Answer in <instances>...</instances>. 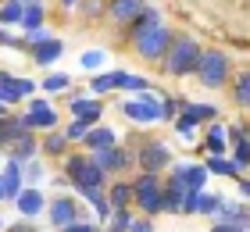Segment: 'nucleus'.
Listing matches in <instances>:
<instances>
[{
    "instance_id": "obj_1",
    "label": "nucleus",
    "mask_w": 250,
    "mask_h": 232,
    "mask_svg": "<svg viewBox=\"0 0 250 232\" xmlns=\"http://www.w3.org/2000/svg\"><path fill=\"white\" fill-rule=\"evenodd\" d=\"M200 46H197V40H189V36H175V43H172V50H168V57H165V68L172 75H189V72H197V64H200Z\"/></svg>"
},
{
    "instance_id": "obj_2",
    "label": "nucleus",
    "mask_w": 250,
    "mask_h": 232,
    "mask_svg": "<svg viewBox=\"0 0 250 232\" xmlns=\"http://www.w3.org/2000/svg\"><path fill=\"white\" fill-rule=\"evenodd\" d=\"M132 193H136V204H140L146 214L165 211V190H161V179H157L154 171H143L140 182L132 186Z\"/></svg>"
},
{
    "instance_id": "obj_3",
    "label": "nucleus",
    "mask_w": 250,
    "mask_h": 232,
    "mask_svg": "<svg viewBox=\"0 0 250 232\" xmlns=\"http://www.w3.org/2000/svg\"><path fill=\"white\" fill-rule=\"evenodd\" d=\"M64 171H68V182H75L83 193L100 190V182H104V171L97 168L93 157H72V161L64 165Z\"/></svg>"
},
{
    "instance_id": "obj_4",
    "label": "nucleus",
    "mask_w": 250,
    "mask_h": 232,
    "mask_svg": "<svg viewBox=\"0 0 250 232\" xmlns=\"http://www.w3.org/2000/svg\"><path fill=\"white\" fill-rule=\"evenodd\" d=\"M197 75L204 86L218 89L225 83V75H229V57H225L222 50H204L200 54V64H197Z\"/></svg>"
},
{
    "instance_id": "obj_5",
    "label": "nucleus",
    "mask_w": 250,
    "mask_h": 232,
    "mask_svg": "<svg viewBox=\"0 0 250 232\" xmlns=\"http://www.w3.org/2000/svg\"><path fill=\"white\" fill-rule=\"evenodd\" d=\"M172 43H175V36H172V32H168L165 25H157V29L146 32V36L136 40V54L146 57V61H157V57H168Z\"/></svg>"
},
{
    "instance_id": "obj_6",
    "label": "nucleus",
    "mask_w": 250,
    "mask_h": 232,
    "mask_svg": "<svg viewBox=\"0 0 250 232\" xmlns=\"http://www.w3.org/2000/svg\"><path fill=\"white\" fill-rule=\"evenodd\" d=\"M122 111L129 114L132 122H146V125H150V122H161V118H165V104H157V100L150 97V93H140V100H129Z\"/></svg>"
},
{
    "instance_id": "obj_7",
    "label": "nucleus",
    "mask_w": 250,
    "mask_h": 232,
    "mask_svg": "<svg viewBox=\"0 0 250 232\" xmlns=\"http://www.w3.org/2000/svg\"><path fill=\"white\" fill-rule=\"evenodd\" d=\"M29 93H36L32 79H15V75L0 72V104H18V100H25Z\"/></svg>"
},
{
    "instance_id": "obj_8",
    "label": "nucleus",
    "mask_w": 250,
    "mask_h": 232,
    "mask_svg": "<svg viewBox=\"0 0 250 232\" xmlns=\"http://www.w3.org/2000/svg\"><path fill=\"white\" fill-rule=\"evenodd\" d=\"M25 118H29L32 129H47V132H54V125H58V114H54V107L47 100H29Z\"/></svg>"
},
{
    "instance_id": "obj_9",
    "label": "nucleus",
    "mask_w": 250,
    "mask_h": 232,
    "mask_svg": "<svg viewBox=\"0 0 250 232\" xmlns=\"http://www.w3.org/2000/svg\"><path fill=\"white\" fill-rule=\"evenodd\" d=\"M168 161H172V150H168L165 143H146L143 150H140V165H143V171H161Z\"/></svg>"
},
{
    "instance_id": "obj_10",
    "label": "nucleus",
    "mask_w": 250,
    "mask_h": 232,
    "mask_svg": "<svg viewBox=\"0 0 250 232\" xmlns=\"http://www.w3.org/2000/svg\"><path fill=\"white\" fill-rule=\"evenodd\" d=\"M143 11H146L143 0H111V4H107V15L115 21H122V25H132Z\"/></svg>"
},
{
    "instance_id": "obj_11",
    "label": "nucleus",
    "mask_w": 250,
    "mask_h": 232,
    "mask_svg": "<svg viewBox=\"0 0 250 232\" xmlns=\"http://www.w3.org/2000/svg\"><path fill=\"white\" fill-rule=\"evenodd\" d=\"M93 161L100 171H122L125 165H129V154L118 147H107V150H93Z\"/></svg>"
},
{
    "instance_id": "obj_12",
    "label": "nucleus",
    "mask_w": 250,
    "mask_h": 232,
    "mask_svg": "<svg viewBox=\"0 0 250 232\" xmlns=\"http://www.w3.org/2000/svg\"><path fill=\"white\" fill-rule=\"evenodd\" d=\"M75 200H68V196H58V200L50 204V222L58 225V229H68V225H75Z\"/></svg>"
},
{
    "instance_id": "obj_13",
    "label": "nucleus",
    "mask_w": 250,
    "mask_h": 232,
    "mask_svg": "<svg viewBox=\"0 0 250 232\" xmlns=\"http://www.w3.org/2000/svg\"><path fill=\"white\" fill-rule=\"evenodd\" d=\"M21 179H25V171H21V161L11 157L7 168H4V190H7V200H18V196H21Z\"/></svg>"
},
{
    "instance_id": "obj_14",
    "label": "nucleus",
    "mask_w": 250,
    "mask_h": 232,
    "mask_svg": "<svg viewBox=\"0 0 250 232\" xmlns=\"http://www.w3.org/2000/svg\"><path fill=\"white\" fill-rule=\"evenodd\" d=\"M15 204H18V211L25 214V218H36L43 207H47V204H43V193L36 190V186H32V190H21V196H18Z\"/></svg>"
},
{
    "instance_id": "obj_15",
    "label": "nucleus",
    "mask_w": 250,
    "mask_h": 232,
    "mask_svg": "<svg viewBox=\"0 0 250 232\" xmlns=\"http://www.w3.org/2000/svg\"><path fill=\"white\" fill-rule=\"evenodd\" d=\"M157 25H161V15H157L154 7H146L143 15H140V18H136L132 25H129V36H132V40H140V36H146L150 29H157Z\"/></svg>"
},
{
    "instance_id": "obj_16",
    "label": "nucleus",
    "mask_w": 250,
    "mask_h": 232,
    "mask_svg": "<svg viewBox=\"0 0 250 232\" xmlns=\"http://www.w3.org/2000/svg\"><path fill=\"white\" fill-rule=\"evenodd\" d=\"M83 143H86V150H107V147H118V136L111 129H89Z\"/></svg>"
},
{
    "instance_id": "obj_17",
    "label": "nucleus",
    "mask_w": 250,
    "mask_h": 232,
    "mask_svg": "<svg viewBox=\"0 0 250 232\" xmlns=\"http://www.w3.org/2000/svg\"><path fill=\"white\" fill-rule=\"evenodd\" d=\"M61 54H64V43L61 40H50V43H43V46L32 50V61H36V64H54Z\"/></svg>"
},
{
    "instance_id": "obj_18",
    "label": "nucleus",
    "mask_w": 250,
    "mask_h": 232,
    "mask_svg": "<svg viewBox=\"0 0 250 232\" xmlns=\"http://www.w3.org/2000/svg\"><path fill=\"white\" fill-rule=\"evenodd\" d=\"M72 114L83 122H100L104 107H100V100H72Z\"/></svg>"
},
{
    "instance_id": "obj_19",
    "label": "nucleus",
    "mask_w": 250,
    "mask_h": 232,
    "mask_svg": "<svg viewBox=\"0 0 250 232\" xmlns=\"http://www.w3.org/2000/svg\"><path fill=\"white\" fill-rule=\"evenodd\" d=\"M25 7H29V0H4V7H0V25L21 21L25 18Z\"/></svg>"
},
{
    "instance_id": "obj_20",
    "label": "nucleus",
    "mask_w": 250,
    "mask_h": 232,
    "mask_svg": "<svg viewBox=\"0 0 250 232\" xmlns=\"http://www.w3.org/2000/svg\"><path fill=\"white\" fill-rule=\"evenodd\" d=\"M183 175H186V186H189V193H200L211 171H208V165H186V168H183Z\"/></svg>"
},
{
    "instance_id": "obj_21",
    "label": "nucleus",
    "mask_w": 250,
    "mask_h": 232,
    "mask_svg": "<svg viewBox=\"0 0 250 232\" xmlns=\"http://www.w3.org/2000/svg\"><path fill=\"white\" fill-rule=\"evenodd\" d=\"M222 207L218 196H211V193H193V204H189V211H197V214H214Z\"/></svg>"
},
{
    "instance_id": "obj_22",
    "label": "nucleus",
    "mask_w": 250,
    "mask_h": 232,
    "mask_svg": "<svg viewBox=\"0 0 250 232\" xmlns=\"http://www.w3.org/2000/svg\"><path fill=\"white\" fill-rule=\"evenodd\" d=\"M208 154L211 157H222L225 154V125H211V132H208Z\"/></svg>"
},
{
    "instance_id": "obj_23",
    "label": "nucleus",
    "mask_w": 250,
    "mask_h": 232,
    "mask_svg": "<svg viewBox=\"0 0 250 232\" xmlns=\"http://www.w3.org/2000/svg\"><path fill=\"white\" fill-rule=\"evenodd\" d=\"M232 147H236V165L247 168V165H250V143H247L243 129H232Z\"/></svg>"
},
{
    "instance_id": "obj_24",
    "label": "nucleus",
    "mask_w": 250,
    "mask_h": 232,
    "mask_svg": "<svg viewBox=\"0 0 250 232\" xmlns=\"http://www.w3.org/2000/svg\"><path fill=\"white\" fill-rule=\"evenodd\" d=\"M208 171H214V175H243V168L225 157H208Z\"/></svg>"
},
{
    "instance_id": "obj_25",
    "label": "nucleus",
    "mask_w": 250,
    "mask_h": 232,
    "mask_svg": "<svg viewBox=\"0 0 250 232\" xmlns=\"http://www.w3.org/2000/svg\"><path fill=\"white\" fill-rule=\"evenodd\" d=\"M115 86L118 89H146V93H150V83H146V79L129 75V72H115Z\"/></svg>"
},
{
    "instance_id": "obj_26",
    "label": "nucleus",
    "mask_w": 250,
    "mask_h": 232,
    "mask_svg": "<svg viewBox=\"0 0 250 232\" xmlns=\"http://www.w3.org/2000/svg\"><path fill=\"white\" fill-rule=\"evenodd\" d=\"M21 25H25L29 32L43 25V4H40V0H29V7H25V18H21Z\"/></svg>"
},
{
    "instance_id": "obj_27",
    "label": "nucleus",
    "mask_w": 250,
    "mask_h": 232,
    "mask_svg": "<svg viewBox=\"0 0 250 232\" xmlns=\"http://www.w3.org/2000/svg\"><path fill=\"white\" fill-rule=\"evenodd\" d=\"M129 200H136L132 186H115V190H111V207H115V211H125Z\"/></svg>"
},
{
    "instance_id": "obj_28",
    "label": "nucleus",
    "mask_w": 250,
    "mask_h": 232,
    "mask_svg": "<svg viewBox=\"0 0 250 232\" xmlns=\"http://www.w3.org/2000/svg\"><path fill=\"white\" fill-rule=\"evenodd\" d=\"M36 139H32V132L25 136V139H18V143H15V157L18 161H36Z\"/></svg>"
},
{
    "instance_id": "obj_29",
    "label": "nucleus",
    "mask_w": 250,
    "mask_h": 232,
    "mask_svg": "<svg viewBox=\"0 0 250 232\" xmlns=\"http://www.w3.org/2000/svg\"><path fill=\"white\" fill-rule=\"evenodd\" d=\"M79 64H83L86 72H97L100 64H107V50H86L83 57H79Z\"/></svg>"
},
{
    "instance_id": "obj_30",
    "label": "nucleus",
    "mask_w": 250,
    "mask_h": 232,
    "mask_svg": "<svg viewBox=\"0 0 250 232\" xmlns=\"http://www.w3.org/2000/svg\"><path fill=\"white\" fill-rule=\"evenodd\" d=\"M250 229V214L243 211L240 218H232V222H218L214 225V232H247Z\"/></svg>"
},
{
    "instance_id": "obj_31",
    "label": "nucleus",
    "mask_w": 250,
    "mask_h": 232,
    "mask_svg": "<svg viewBox=\"0 0 250 232\" xmlns=\"http://www.w3.org/2000/svg\"><path fill=\"white\" fill-rule=\"evenodd\" d=\"M236 104H240V107H250V72H243L236 79Z\"/></svg>"
},
{
    "instance_id": "obj_32",
    "label": "nucleus",
    "mask_w": 250,
    "mask_h": 232,
    "mask_svg": "<svg viewBox=\"0 0 250 232\" xmlns=\"http://www.w3.org/2000/svg\"><path fill=\"white\" fill-rule=\"evenodd\" d=\"M64 147H68V136H64V132H50L47 143H43L47 154H64Z\"/></svg>"
},
{
    "instance_id": "obj_33",
    "label": "nucleus",
    "mask_w": 250,
    "mask_h": 232,
    "mask_svg": "<svg viewBox=\"0 0 250 232\" xmlns=\"http://www.w3.org/2000/svg\"><path fill=\"white\" fill-rule=\"evenodd\" d=\"M132 229V218H129V211H115L111 214V225H107V232H129Z\"/></svg>"
},
{
    "instance_id": "obj_34",
    "label": "nucleus",
    "mask_w": 250,
    "mask_h": 232,
    "mask_svg": "<svg viewBox=\"0 0 250 232\" xmlns=\"http://www.w3.org/2000/svg\"><path fill=\"white\" fill-rule=\"evenodd\" d=\"M107 89H118V86H115V72H107V75H97L93 83H89V93H107Z\"/></svg>"
},
{
    "instance_id": "obj_35",
    "label": "nucleus",
    "mask_w": 250,
    "mask_h": 232,
    "mask_svg": "<svg viewBox=\"0 0 250 232\" xmlns=\"http://www.w3.org/2000/svg\"><path fill=\"white\" fill-rule=\"evenodd\" d=\"M68 83H72V79H68L64 72H61V75L54 72V75H47V79H43V89H47V93H58V89H68Z\"/></svg>"
},
{
    "instance_id": "obj_36",
    "label": "nucleus",
    "mask_w": 250,
    "mask_h": 232,
    "mask_svg": "<svg viewBox=\"0 0 250 232\" xmlns=\"http://www.w3.org/2000/svg\"><path fill=\"white\" fill-rule=\"evenodd\" d=\"M186 114H189L193 122H200V118H214L218 111H214L211 104H189V107H186Z\"/></svg>"
},
{
    "instance_id": "obj_37",
    "label": "nucleus",
    "mask_w": 250,
    "mask_h": 232,
    "mask_svg": "<svg viewBox=\"0 0 250 232\" xmlns=\"http://www.w3.org/2000/svg\"><path fill=\"white\" fill-rule=\"evenodd\" d=\"M89 125H93V122H83V118H75L72 125H68V132H64V136H68V139H86V136H89Z\"/></svg>"
},
{
    "instance_id": "obj_38",
    "label": "nucleus",
    "mask_w": 250,
    "mask_h": 232,
    "mask_svg": "<svg viewBox=\"0 0 250 232\" xmlns=\"http://www.w3.org/2000/svg\"><path fill=\"white\" fill-rule=\"evenodd\" d=\"M50 40H54V36H50V29H43V25L29 32V46H32V50H36V46H43V43H50Z\"/></svg>"
},
{
    "instance_id": "obj_39",
    "label": "nucleus",
    "mask_w": 250,
    "mask_h": 232,
    "mask_svg": "<svg viewBox=\"0 0 250 232\" xmlns=\"http://www.w3.org/2000/svg\"><path fill=\"white\" fill-rule=\"evenodd\" d=\"M21 171H25L29 182H40L43 179V165H40V161H25V168H21Z\"/></svg>"
},
{
    "instance_id": "obj_40",
    "label": "nucleus",
    "mask_w": 250,
    "mask_h": 232,
    "mask_svg": "<svg viewBox=\"0 0 250 232\" xmlns=\"http://www.w3.org/2000/svg\"><path fill=\"white\" fill-rule=\"evenodd\" d=\"M193 129H197V122H193L189 114H183V118H179V136H186V139H189V136H193Z\"/></svg>"
},
{
    "instance_id": "obj_41",
    "label": "nucleus",
    "mask_w": 250,
    "mask_h": 232,
    "mask_svg": "<svg viewBox=\"0 0 250 232\" xmlns=\"http://www.w3.org/2000/svg\"><path fill=\"white\" fill-rule=\"evenodd\" d=\"M61 232H100V229L89 225V222H75V225H68V229H61Z\"/></svg>"
},
{
    "instance_id": "obj_42",
    "label": "nucleus",
    "mask_w": 250,
    "mask_h": 232,
    "mask_svg": "<svg viewBox=\"0 0 250 232\" xmlns=\"http://www.w3.org/2000/svg\"><path fill=\"white\" fill-rule=\"evenodd\" d=\"M83 11H86V15H100L104 4H100V0H83Z\"/></svg>"
},
{
    "instance_id": "obj_43",
    "label": "nucleus",
    "mask_w": 250,
    "mask_h": 232,
    "mask_svg": "<svg viewBox=\"0 0 250 232\" xmlns=\"http://www.w3.org/2000/svg\"><path fill=\"white\" fill-rule=\"evenodd\" d=\"M129 232H154V225H150V222H132Z\"/></svg>"
},
{
    "instance_id": "obj_44",
    "label": "nucleus",
    "mask_w": 250,
    "mask_h": 232,
    "mask_svg": "<svg viewBox=\"0 0 250 232\" xmlns=\"http://www.w3.org/2000/svg\"><path fill=\"white\" fill-rule=\"evenodd\" d=\"M0 43H7V46H15V36H7V29L0 25Z\"/></svg>"
},
{
    "instance_id": "obj_45",
    "label": "nucleus",
    "mask_w": 250,
    "mask_h": 232,
    "mask_svg": "<svg viewBox=\"0 0 250 232\" xmlns=\"http://www.w3.org/2000/svg\"><path fill=\"white\" fill-rule=\"evenodd\" d=\"M240 190H243V196H250V179H240Z\"/></svg>"
},
{
    "instance_id": "obj_46",
    "label": "nucleus",
    "mask_w": 250,
    "mask_h": 232,
    "mask_svg": "<svg viewBox=\"0 0 250 232\" xmlns=\"http://www.w3.org/2000/svg\"><path fill=\"white\" fill-rule=\"evenodd\" d=\"M0 200H7V190H4V175H0Z\"/></svg>"
},
{
    "instance_id": "obj_47",
    "label": "nucleus",
    "mask_w": 250,
    "mask_h": 232,
    "mask_svg": "<svg viewBox=\"0 0 250 232\" xmlns=\"http://www.w3.org/2000/svg\"><path fill=\"white\" fill-rule=\"evenodd\" d=\"M61 4H64V7H75V4H79V0H61Z\"/></svg>"
},
{
    "instance_id": "obj_48",
    "label": "nucleus",
    "mask_w": 250,
    "mask_h": 232,
    "mask_svg": "<svg viewBox=\"0 0 250 232\" xmlns=\"http://www.w3.org/2000/svg\"><path fill=\"white\" fill-rule=\"evenodd\" d=\"M4 111H7V104H0V118H4Z\"/></svg>"
},
{
    "instance_id": "obj_49",
    "label": "nucleus",
    "mask_w": 250,
    "mask_h": 232,
    "mask_svg": "<svg viewBox=\"0 0 250 232\" xmlns=\"http://www.w3.org/2000/svg\"><path fill=\"white\" fill-rule=\"evenodd\" d=\"M0 229H4V218H0Z\"/></svg>"
}]
</instances>
